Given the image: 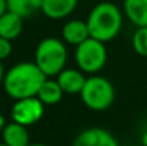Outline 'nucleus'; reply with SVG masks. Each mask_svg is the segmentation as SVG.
Listing matches in <instances>:
<instances>
[{
  "label": "nucleus",
  "instance_id": "1",
  "mask_svg": "<svg viewBox=\"0 0 147 146\" xmlns=\"http://www.w3.org/2000/svg\"><path fill=\"white\" fill-rule=\"evenodd\" d=\"M47 76L34 62H20L11 66L3 80L4 92L14 100L37 96Z\"/></svg>",
  "mask_w": 147,
  "mask_h": 146
},
{
  "label": "nucleus",
  "instance_id": "2",
  "mask_svg": "<svg viewBox=\"0 0 147 146\" xmlns=\"http://www.w3.org/2000/svg\"><path fill=\"white\" fill-rule=\"evenodd\" d=\"M86 22L90 37L107 43L120 33L123 26V13L114 3L101 1L90 10Z\"/></svg>",
  "mask_w": 147,
  "mask_h": 146
},
{
  "label": "nucleus",
  "instance_id": "3",
  "mask_svg": "<svg viewBox=\"0 0 147 146\" xmlns=\"http://www.w3.org/2000/svg\"><path fill=\"white\" fill-rule=\"evenodd\" d=\"M67 49L64 43L57 37L43 39L34 52V63L47 76H57L63 69H66Z\"/></svg>",
  "mask_w": 147,
  "mask_h": 146
},
{
  "label": "nucleus",
  "instance_id": "4",
  "mask_svg": "<svg viewBox=\"0 0 147 146\" xmlns=\"http://www.w3.org/2000/svg\"><path fill=\"white\" fill-rule=\"evenodd\" d=\"M80 97L89 109L94 112H101L109 109L113 105L116 92L113 83L109 79L93 75L87 77L84 88L80 93Z\"/></svg>",
  "mask_w": 147,
  "mask_h": 146
},
{
  "label": "nucleus",
  "instance_id": "5",
  "mask_svg": "<svg viewBox=\"0 0 147 146\" xmlns=\"http://www.w3.org/2000/svg\"><path fill=\"white\" fill-rule=\"evenodd\" d=\"M74 57L77 67L82 72L96 75L104 67L107 62V50L103 42L89 37L87 40L76 46Z\"/></svg>",
  "mask_w": 147,
  "mask_h": 146
},
{
  "label": "nucleus",
  "instance_id": "6",
  "mask_svg": "<svg viewBox=\"0 0 147 146\" xmlns=\"http://www.w3.org/2000/svg\"><path fill=\"white\" fill-rule=\"evenodd\" d=\"M45 115V105L37 96L16 100L11 107V119L23 126L37 123Z\"/></svg>",
  "mask_w": 147,
  "mask_h": 146
},
{
  "label": "nucleus",
  "instance_id": "7",
  "mask_svg": "<svg viewBox=\"0 0 147 146\" xmlns=\"http://www.w3.org/2000/svg\"><path fill=\"white\" fill-rule=\"evenodd\" d=\"M71 146H119L116 138L103 128H89L77 135Z\"/></svg>",
  "mask_w": 147,
  "mask_h": 146
},
{
  "label": "nucleus",
  "instance_id": "8",
  "mask_svg": "<svg viewBox=\"0 0 147 146\" xmlns=\"http://www.w3.org/2000/svg\"><path fill=\"white\" fill-rule=\"evenodd\" d=\"M56 80L59 82L60 88L66 95H80L87 77L84 76V72L80 69H63L57 76Z\"/></svg>",
  "mask_w": 147,
  "mask_h": 146
},
{
  "label": "nucleus",
  "instance_id": "9",
  "mask_svg": "<svg viewBox=\"0 0 147 146\" xmlns=\"http://www.w3.org/2000/svg\"><path fill=\"white\" fill-rule=\"evenodd\" d=\"M61 37L66 43L71 46H79L80 43H83L84 40L90 37L87 22H83L79 19L69 20L61 29Z\"/></svg>",
  "mask_w": 147,
  "mask_h": 146
},
{
  "label": "nucleus",
  "instance_id": "10",
  "mask_svg": "<svg viewBox=\"0 0 147 146\" xmlns=\"http://www.w3.org/2000/svg\"><path fill=\"white\" fill-rule=\"evenodd\" d=\"M79 0H43L42 13L51 20H60L70 16Z\"/></svg>",
  "mask_w": 147,
  "mask_h": 146
},
{
  "label": "nucleus",
  "instance_id": "11",
  "mask_svg": "<svg viewBox=\"0 0 147 146\" xmlns=\"http://www.w3.org/2000/svg\"><path fill=\"white\" fill-rule=\"evenodd\" d=\"M23 32V17L17 16L13 12H6L0 16V37L7 40L17 39Z\"/></svg>",
  "mask_w": 147,
  "mask_h": 146
},
{
  "label": "nucleus",
  "instance_id": "12",
  "mask_svg": "<svg viewBox=\"0 0 147 146\" xmlns=\"http://www.w3.org/2000/svg\"><path fill=\"white\" fill-rule=\"evenodd\" d=\"M123 12L134 26H147V0H124Z\"/></svg>",
  "mask_w": 147,
  "mask_h": 146
},
{
  "label": "nucleus",
  "instance_id": "13",
  "mask_svg": "<svg viewBox=\"0 0 147 146\" xmlns=\"http://www.w3.org/2000/svg\"><path fill=\"white\" fill-rule=\"evenodd\" d=\"M27 126H23L17 122L7 123L1 132L3 143L7 146H27L29 142V132L26 129Z\"/></svg>",
  "mask_w": 147,
  "mask_h": 146
},
{
  "label": "nucleus",
  "instance_id": "14",
  "mask_svg": "<svg viewBox=\"0 0 147 146\" xmlns=\"http://www.w3.org/2000/svg\"><path fill=\"white\" fill-rule=\"evenodd\" d=\"M63 95H64V92L60 88L59 82L56 79L53 80V79L47 77L45 80V83L42 85V88L37 93V97L42 100V103L45 106H53V105H57L61 100Z\"/></svg>",
  "mask_w": 147,
  "mask_h": 146
},
{
  "label": "nucleus",
  "instance_id": "15",
  "mask_svg": "<svg viewBox=\"0 0 147 146\" xmlns=\"http://www.w3.org/2000/svg\"><path fill=\"white\" fill-rule=\"evenodd\" d=\"M43 0H7V10L20 17H32L34 13L42 12Z\"/></svg>",
  "mask_w": 147,
  "mask_h": 146
},
{
  "label": "nucleus",
  "instance_id": "16",
  "mask_svg": "<svg viewBox=\"0 0 147 146\" xmlns=\"http://www.w3.org/2000/svg\"><path fill=\"white\" fill-rule=\"evenodd\" d=\"M131 45H133V49L137 54L147 57V26L137 27V30L133 35Z\"/></svg>",
  "mask_w": 147,
  "mask_h": 146
},
{
  "label": "nucleus",
  "instance_id": "17",
  "mask_svg": "<svg viewBox=\"0 0 147 146\" xmlns=\"http://www.w3.org/2000/svg\"><path fill=\"white\" fill-rule=\"evenodd\" d=\"M11 50H13L11 40H7L4 37H0V60L1 62L11 54Z\"/></svg>",
  "mask_w": 147,
  "mask_h": 146
},
{
  "label": "nucleus",
  "instance_id": "18",
  "mask_svg": "<svg viewBox=\"0 0 147 146\" xmlns=\"http://www.w3.org/2000/svg\"><path fill=\"white\" fill-rule=\"evenodd\" d=\"M7 12V0H0V16Z\"/></svg>",
  "mask_w": 147,
  "mask_h": 146
},
{
  "label": "nucleus",
  "instance_id": "19",
  "mask_svg": "<svg viewBox=\"0 0 147 146\" xmlns=\"http://www.w3.org/2000/svg\"><path fill=\"white\" fill-rule=\"evenodd\" d=\"M4 75H6V72H4V67H3V62L0 60V86L3 85V80H4Z\"/></svg>",
  "mask_w": 147,
  "mask_h": 146
},
{
  "label": "nucleus",
  "instance_id": "20",
  "mask_svg": "<svg viewBox=\"0 0 147 146\" xmlns=\"http://www.w3.org/2000/svg\"><path fill=\"white\" fill-rule=\"evenodd\" d=\"M4 126H6V119H4V116L0 113V132H3Z\"/></svg>",
  "mask_w": 147,
  "mask_h": 146
},
{
  "label": "nucleus",
  "instance_id": "21",
  "mask_svg": "<svg viewBox=\"0 0 147 146\" xmlns=\"http://www.w3.org/2000/svg\"><path fill=\"white\" fill-rule=\"evenodd\" d=\"M142 143H143V146H147V132L142 135Z\"/></svg>",
  "mask_w": 147,
  "mask_h": 146
},
{
  "label": "nucleus",
  "instance_id": "22",
  "mask_svg": "<svg viewBox=\"0 0 147 146\" xmlns=\"http://www.w3.org/2000/svg\"><path fill=\"white\" fill-rule=\"evenodd\" d=\"M27 146H49V145H46V143H29Z\"/></svg>",
  "mask_w": 147,
  "mask_h": 146
},
{
  "label": "nucleus",
  "instance_id": "23",
  "mask_svg": "<svg viewBox=\"0 0 147 146\" xmlns=\"http://www.w3.org/2000/svg\"><path fill=\"white\" fill-rule=\"evenodd\" d=\"M0 146H7L6 143H0Z\"/></svg>",
  "mask_w": 147,
  "mask_h": 146
}]
</instances>
